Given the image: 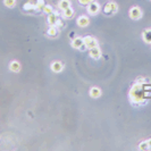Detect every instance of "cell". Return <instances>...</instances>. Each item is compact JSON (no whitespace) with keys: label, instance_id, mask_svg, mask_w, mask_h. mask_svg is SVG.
I'll use <instances>...</instances> for the list:
<instances>
[{"label":"cell","instance_id":"cell-26","mask_svg":"<svg viewBox=\"0 0 151 151\" xmlns=\"http://www.w3.org/2000/svg\"><path fill=\"white\" fill-rule=\"evenodd\" d=\"M74 36H75V34H74V33H71V34H69V38H73V39H74Z\"/></svg>","mask_w":151,"mask_h":151},{"label":"cell","instance_id":"cell-6","mask_svg":"<svg viewBox=\"0 0 151 151\" xmlns=\"http://www.w3.org/2000/svg\"><path fill=\"white\" fill-rule=\"evenodd\" d=\"M89 55H90V57L91 58H94V59H98L100 58L101 56V51L99 49V47H94V48H91V49H89Z\"/></svg>","mask_w":151,"mask_h":151},{"label":"cell","instance_id":"cell-4","mask_svg":"<svg viewBox=\"0 0 151 151\" xmlns=\"http://www.w3.org/2000/svg\"><path fill=\"white\" fill-rule=\"evenodd\" d=\"M99 9H100V5H99L98 2L92 1L91 4L88 5V11H89L91 15H95V14L99 11Z\"/></svg>","mask_w":151,"mask_h":151},{"label":"cell","instance_id":"cell-12","mask_svg":"<svg viewBox=\"0 0 151 151\" xmlns=\"http://www.w3.org/2000/svg\"><path fill=\"white\" fill-rule=\"evenodd\" d=\"M63 16L65 17V18H72V17L74 16V10H73V8L72 7H68L65 10H63Z\"/></svg>","mask_w":151,"mask_h":151},{"label":"cell","instance_id":"cell-20","mask_svg":"<svg viewBox=\"0 0 151 151\" xmlns=\"http://www.w3.org/2000/svg\"><path fill=\"white\" fill-rule=\"evenodd\" d=\"M36 7H38V10L39 9H43L44 7V0H36Z\"/></svg>","mask_w":151,"mask_h":151},{"label":"cell","instance_id":"cell-23","mask_svg":"<svg viewBox=\"0 0 151 151\" xmlns=\"http://www.w3.org/2000/svg\"><path fill=\"white\" fill-rule=\"evenodd\" d=\"M82 5H89V4H91L92 1H94V0H78Z\"/></svg>","mask_w":151,"mask_h":151},{"label":"cell","instance_id":"cell-19","mask_svg":"<svg viewBox=\"0 0 151 151\" xmlns=\"http://www.w3.org/2000/svg\"><path fill=\"white\" fill-rule=\"evenodd\" d=\"M4 4L7 7H14L16 4V0H4Z\"/></svg>","mask_w":151,"mask_h":151},{"label":"cell","instance_id":"cell-16","mask_svg":"<svg viewBox=\"0 0 151 151\" xmlns=\"http://www.w3.org/2000/svg\"><path fill=\"white\" fill-rule=\"evenodd\" d=\"M90 95H91L92 98H99L101 95V90L99 88H92V89L90 90Z\"/></svg>","mask_w":151,"mask_h":151},{"label":"cell","instance_id":"cell-24","mask_svg":"<svg viewBox=\"0 0 151 151\" xmlns=\"http://www.w3.org/2000/svg\"><path fill=\"white\" fill-rule=\"evenodd\" d=\"M85 49H88V48H86V46H85V44H82V46H81V47H80V50L84 51V50H85Z\"/></svg>","mask_w":151,"mask_h":151},{"label":"cell","instance_id":"cell-14","mask_svg":"<svg viewBox=\"0 0 151 151\" xmlns=\"http://www.w3.org/2000/svg\"><path fill=\"white\" fill-rule=\"evenodd\" d=\"M58 6L61 10H65L66 8L71 7V1H69V0H60L58 4Z\"/></svg>","mask_w":151,"mask_h":151},{"label":"cell","instance_id":"cell-7","mask_svg":"<svg viewBox=\"0 0 151 151\" xmlns=\"http://www.w3.org/2000/svg\"><path fill=\"white\" fill-rule=\"evenodd\" d=\"M89 23H90V19H89V17L88 16H80L77 18V25L81 26V27H85V26L89 25Z\"/></svg>","mask_w":151,"mask_h":151},{"label":"cell","instance_id":"cell-15","mask_svg":"<svg viewBox=\"0 0 151 151\" xmlns=\"http://www.w3.org/2000/svg\"><path fill=\"white\" fill-rule=\"evenodd\" d=\"M47 34L51 36V38H55V36H57L58 35V28L56 27V26H50L49 27V30H48V32Z\"/></svg>","mask_w":151,"mask_h":151},{"label":"cell","instance_id":"cell-11","mask_svg":"<svg viewBox=\"0 0 151 151\" xmlns=\"http://www.w3.org/2000/svg\"><path fill=\"white\" fill-rule=\"evenodd\" d=\"M23 8L25 9L26 11H30V13H32V11H34V10H38L36 4H32V2H27V4H25Z\"/></svg>","mask_w":151,"mask_h":151},{"label":"cell","instance_id":"cell-5","mask_svg":"<svg viewBox=\"0 0 151 151\" xmlns=\"http://www.w3.org/2000/svg\"><path fill=\"white\" fill-rule=\"evenodd\" d=\"M58 16H59L58 11H53L52 14H50V15L48 16V23H49V25L50 26L56 25V23H57V21H58Z\"/></svg>","mask_w":151,"mask_h":151},{"label":"cell","instance_id":"cell-17","mask_svg":"<svg viewBox=\"0 0 151 151\" xmlns=\"http://www.w3.org/2000/svg\"><path fill=\"white\" fill-rule=\"evenodd\" d=\"M44 13H47L48 15H50V14H52L53 13V8L51 7L50 5H44V7H43V9H42Z\"/></svg>","mask_w":151,"mask_h":151},{"label":"cell","instance_id":"cell-1","mask_svg":"<svg viewBox=\"0 0 151 151\" xmlns=\"http://www.w3.org/2000/svg\"><path fill=\"white\" fill-rule=\"evenodd\" d=\"M117 4L114 2V1H110V2H107L106 6L103 7V13L106 15H114L116 11H117Z\"/></svg>","mask_w":151,"mask_h":151},{"label":"cell","instance_id":"cell-21","mask_svg":"<svg viewBox=\"0 0 151 151\" xmlns=\"http://www.w3.org/2000/svg\"><path fill=\"white\" fill-rule=\"evenodd\" d=\"M149 80H147L145 77H142V76H140V77H137L136 78V83H139V84H144L145 82H148Z\"/></svg>","mask_w":151,"mask_h":151},{"label":"cell","instance_id":"cell-2","mask_svg":"<svg viewBox=\"0 0 151 151\" xmlns=\"http://www.w3.org/2000/svg\"><path fill=\"white\" fill-rule=\"evenodd\" d=\"M84 44L86 46L88 49H91V48H94V47H98V41L95 38H93L91 35H86L85 38H83Z\"/></svg>","mask_w":151,"mask_h":151},{"label":"cell","instance_id":"cell-25","mask_svg":"<svg viewBox=\"0 0 151 151\" xmlns=\"http://www.w3.org/2000/svg\"><path fill=\"white\" fill-rule=\"evenodd\" d=\"M148 144H149V149H150V148H151V139H149V140H148Z\"/></svg>","mask_w":151,"mask_h":151},{"label":"cell","instance_id":"cell-10","mask_svg":"<svg viewBox=\"0 0 151 151\" xmlns=\"http://www.w3.org/2000/svg\"><path fill=\"white\" fill-rule=\"evenodd\" d=\"M9 68H10V71H11V72L17 73V72H19V71H21V64H19L18 61H16V60H14V61H11V63H10Z\"/></svg>","mask_w":151,"mask_h":151},{"label":"cell","instance_id":"cell-18","mask_svg":"<svg viewBox=\"0 0 151 151\" xmlns=\"http://www.w3.org/2000/svg\"><path fill=\"white\" fill-rule=\"evenodd\" d=\"M139 149H140V150H149V144H148V141H143V142L140 143Z\"/></svg>","mask_w":151,"mask_h":151},{"label":"cell","instance_id":"cell-22","mask_svg":"<svg viewBox=\"0 0 151 151\" xmlns=\"http://www.w3.org/2000/svg\"><path fill=\"white\" fill-rule=\"evenodd\" d=\"M56 27H57V28H61V27H64V26H65V24H64V22H63V21H61V19H59L58 18V21H57V23H56Z\"/></svg>","mask_w":151,"mask_h":151},{"label":"cell","instance_id":"cell-8","mask_svg":"<svg viewBox=\"0 0 151 151\" xmlns=\"http://www.w3.org/2000/svg\"><path fill=\"white\" fill-rule=\"evenodd\" d=\"M84 44L83 38H74L73 41H72V47L75 48V49H80V47Z\"/></svg>","mask_w":151,"mask_h":151},{"label":"cell","instance_id":"cell-13","mask_svg":"<svg viewBox=\"0 0 151 151\" xmlns=\"http://www.w3.org/2000/svg\"><path fill=\"white\" fill-rule=\"evenodd\" d=\"M142 38L144 42L151 43V30H144V32L142 33Z\"/></svg>","mask_w":151,"mask_h":151},{"label":"cell","instance_id":"cell-9","mask_svg":"<svg viewBox=\"0 0 151 151\" xmlns=\"http://www.w3.org/2000/svg\"><path fill=\"white\" fill-rule=\"evenodd\" d=\"M63 67H64V65H63L60 61H53V63L51 64V69H52L53 72H56V73L61 72V71H63Z\"/></svg>","mask_w":151,"mask_h":151},{"label":"cell","instance_id":"cell-3","mask_svg":"<svg viewBox=\"0 0 151 151\" xmlns=\"http://www.w3.org/2000/svg\"><path fill=\"white\" fill-rule=\"evenodd\" d=\"M130 17L132 19H140L142 17V10L139 8V7H132L130 10Z\"/></svg>","mask_w":151,"mask_h":151}]
</instances>
